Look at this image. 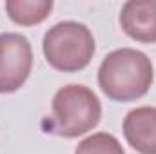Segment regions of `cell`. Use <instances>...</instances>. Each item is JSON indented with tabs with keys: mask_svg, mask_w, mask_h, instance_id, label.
<instances>
[{
	"mask_svg": "<svg viewBox=\"0 0 156 154\" xmlns=\"http://www.w3.org/2000/svg\"><path fill=\"white\" fill-rule=\"evenodd\" d=\"M154 80L151 58L133 47L111 51L100 64L98 85L115 102H133L147 94Z\"/></svg>",
	"mask_w": 156,
	"mask_h": 154,
	"instance_id": "cell-1",
	"label": "cell"
},
{
	"mask_svg": "<svg viewBox=\"0 0 156 154\" xmlns=\"http://www.w3.org/2000/svg\"><path fill=\"white\" fill-rule=\"evenodd\" d=\"M102 118V103L93 89L69 83L60 87L51 102V132L78 138L93 131Z\"/></svg>",
	"mask_w": 156,
	"mask_h": 154,
	"instance_id": "cell-2",
	"label": "cell"
},
{
	"mask_svg": "<svg viewBox=\"0 0 156 154\" xmlns=\"http://www.w3.org/2000/svg\"><path fill=\"white\" fill-rule=\"evenodd\" d=\"M47 64L62 73H78L85 69L94 54V38L87 26L80 22L55 24L42 42Z\"/></svg>",
	"mask_w": 156,
	"mask_h": 154,
	"instance_id": "cell-3",
	"label": "cell"
},
{
	"mask_svg": "<svg viewBox=\"0 0 156 154\" xmlns=\"http://www.w3.org/2000/svg\"><path fill=\"white\" fill-rule=\"evenodd\" d=\"M33 67L31 44L20 33L0 35V93L18 91L29 78Z\"/></svg>",
	"mask_w": 156,
	"mask_h": 154,
	"instance_id": "cell-4",
	"label": "cell"
},
{
	"mask_svg": "<svg viewBox=\"0 0 156 154\" xmlns=\"http://www.w3.org/2000/svg\"><path fill=\"white\" fill-rule=\"evenodd\" d=\"M120 26L129 38L142 44L156 42V0H129L122 5Z\"/></svg>",
	"mask_w": 156,
	"mask_h": 154,
	"instance_id": "cell-5",
	"label": "cell"
},
{
	"mask_svg": "<svg viewBox=\"0 0 156 154\" xmlns=\"http://www.w3.org/2000/svg\"><path fill=\"white\" fill-rule=\"evenodd\" d=\"M123 136L140 154H156V107L144 105L129 111L123 120Z\"/></svg>",
	"mask_w": 156,
	"mask_h": 154,
	"instance_id": "cell-6",
	"label": "cell"
},
{
	"mask_svg": "<svg viewBox=\"0 0 156 154\" xmlns=\"http://www.w3.org/2000/svg\"><path fill=\"white\" fill-rule=\"evenodd\" d=\"M53 5V0H7L5 13L18 26H37L49 16Z\"/></svg>",
	"mask_w": 156,
	"mask_h": 154,
	"instance_id": "cell-7",
	"label": "cell"
},
{
	"mask_svg": "<svg viewBox=\"0 0 156 154\" xmlns=\"http://www.w3.org/2000/svg\"><path fill=\"white\" fill-rule=\"evenodd\" d=\"M75 154H125V151L116 136L109 132H96L82 140Z\"/></svg>",
	"mask_w": 156,
	"mask_h": 154,
	"instance_id": "cell-8",
	"label": "cell"
}]
</instances>
